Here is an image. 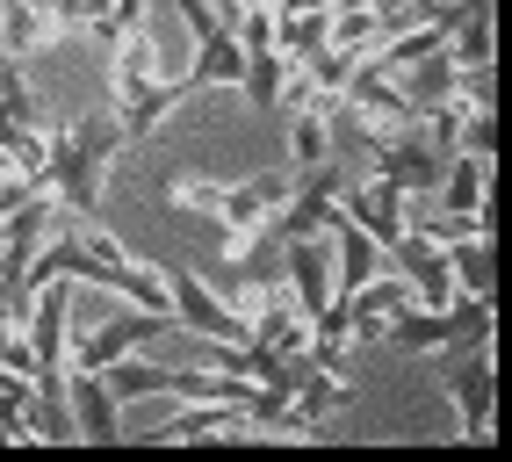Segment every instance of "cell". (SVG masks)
<instances>
[{
    "mask_svg": "<svg viewBox=\"0 0 512 462\" xmlns=\"http://www.w3.org/2000/svg\"><path fill=\"white\" fill-rule=\"evenodd\" d=\"M339 102H347L368 130H412V123H419L412 94H404V87H397V73H390V65H375L368 51H361V65H354V80L339 87Z\"/></svg>",
    "mask_w": 512,
    "mask_h": 462,
    "instance_id": "52a82bcc",
    "label": "cell"
},
{
    "mask_svg": "<svg viewBox=\"0 0 512 462\" xmlns=\"http://www.w3.org/2000/svg\"><path fill=\"white\" fill-rule=\"evenodd\" d=\"M188 102V87H181V73L174 80H145L138 94H123V102H116V123H123V145H138V138H152V130L166 123V116H174Z\"/></svg>",
    "mask_w": 512,
    "mask_h": 462,
    "instance_id": "5bb4252c",
    "label": "cell"
},
{
    "mask_svg": "<svg viewBox=\"0 0 512 462\" xmlns=\"http://www.w3.org/2000/svg\"><path fill=\"white\" fill-rule=\"evenodd\" d=\"M159 275H166V311H174V325H188L195 340H253L246 311H231L195 268H159Z\"/></svg>",
    "mask_w": 512,
    "mask_h": 462,
    "instance_id": "5b68a950",
    "label": "cell"
},
{
    "mask_svg": "<svg viewBox=\"0 0 512 462\" xmlns=\"http://www.w3.org/2000/svg\"><path fill=\"white\" fill-rule=\"evenodd\" d=\"M282 289L296 296L303 318H318L332 304V253H325V239H289L282 246Z\"/></svg>",
    "mask_w": 512,
    "mask_h": 462,
    "instance_id": "30bf717a",
    "label": "cell"
},
{
    "mask_svg": "<svg viewBox=\"0 0 512 462\" xmlns=\"http://www.w3.org/2000/svg\"><path fill=\"white\" fill-rule=\"evenodd\" d=\"M0 8H8V0H0Z\"/></svg>",
    "mask_w": 512,
    "mask_h": 462,
    "instance_id": "cb8c5ba5",
    "label": "cell"
},
{
    "mask_svg": "<svg viewBox=\"0 0 512 462\" xmlns=\"http://www.w3.org/2000/svg\"><path fill=\"white\" fill-rule=\"evenodd\" d=\"M440 383H448V405H455V434L476 448L498 441V354L491 347L440 354Z\"/></svg>",
    "mask_w": 512,
    "mask_h": 462,
    "instance_id": "7a4b0ae2",
    "label": "cell"
},
{
    "mask_svg": "<svg viewBox=\"0 0 512 462\" xmlns=\"http://www.w3.org/2000/svg\"><path fill=\"white\" fill-rule=\"evenodd\" d=\"M51 37H58V29H51V15L37 8V0H8V8H0V51H8V58L44 51Z\"/></svg>",
    "mask_w": 512,
    "mask_h": 462,
    "instance_id": "e0dca14e",
    "label": "cell"
},
{
    "mask_svg": "<svg viewBox=\"0 0 512 462\" xmlns=\"http://www.w3.org/2000/svg\"><path fill=\"white\" fill-rule=\"evenodd\" d=\"M65 419H73V441H123V412L94 369H65Z\"/></svg>",
    "mask_w": 512,
    "mask_h": 462,
    "instance_id": "ba28073f",
    "label": "cell"
},
{
    "mask_svg": "<svg viewBox=\"0 0 512 462\" xmlns=\"http://www.w3.org/2000/svg\"><path fill=\"white\" fill-rule=\"evenodd\" d=\"M383 268H390V275H397L404 289H412V304H426V311H440V304H448V296H455V275H448V253H440V246L426 239L419 224H404L397 239L383 246Z\"/></svg>",
    "mask_w": 512,
    "mask_h": 462,
    "instance_id": "8992f818",
    "label": "cell"
},
{
    "mask_svg": "<svg viewBox=\"0 0 512 462\" xmlns=\"http://www.w3.org/2000/svg\"><path fill=\"white\" fill-rule=\"evenodd\" d=\"M275 15H311V8H332V0H267Z\"/></svg>",
    "mask_w": 512,
    "mask_h": 462,
    "instance_id": "603a6c76",
    "label": "cell"
},
{
    "mask_svg": "<svg viewBox=\"0 0 512 462\" xmlns=\"http://www.w3.org/2000/svg\"><path fill=\"white\" fill-rule=\"evenodd\" d=\"M440 167H448V159H440V145L426 138L419 123L412 130H375V138H368V174L390 181L397 195H433Z\"/></svg>",
    "mask_w": 512,
    "mask_h": 462,
    "instance_id": "3957f363",
    "label": "cell"
},
{
    "mask_svg": "<svg viewBox=\"0 0 512 462\" xmlns=\"http://www.w3.org/2000/svg\"><path fill=\"white\" fill-rule=\"evenodd\" d=\"M224 434H253L238 405H210V398H188L181 412H166L152 426V441H224Z\"/></svg>",
    "mask_w": 512,
    "mask_h": 462,
    "instance_id": "4fadbf2b",
    "label": "cell"
},
{
    "mask_svg": "<svg viewBox=\"0 0 512 462\" xmlns=\"http://www.w3.org/2000/svg\"><path fill=\"white\" fill-rule=\"evenodd\" d=\"M404 203H412V195H397L390 181H375V174H347V188H339V210H347L375 246H390L397 231L412 224V217H404Z\"/></svg>",
    "mask_w": 512,
    "mask_h": 462,
    "instance_id": "9c48e42d",
    "label": "cell"
},
{
    "mask_svg": "<svg viewBox=\"0 0 512 462\" xmlns=\"http://www.w3.org/2000/svg\"><path fill=\"white\" fill-rule=\"evenodd\" d=\"M123 152V123H116V109L109 116H80V123H65V130H51L44 138V174H37V188L51 195V203L65 210V217H101V181H109V159Z\"/></svg>",
    "mask_w": 512,
    "mask_h": 462,
    "instance_id": "6da1fadb",
    "label": "cell"
},
{
    "mask_svg": "<svg viewBox=\"0 0 512 462\" xmlns=\"http://www.w3.org/2000/svg\"><path fill=\"white\" fill-rule=\"evenodd\" d=\"M440 253H448L455 296H491V231H462V239H448Z\"/></svg>",
    "mask_w": 512,
    "mask_h": 462,
    "instance_id": "2e32d148",
    "label": "cell"
},
{
    "mask_svg": "<svg viewBox=\"0 0 512 462\" xmlns=\"http://www.w3.org/2000/svg\"><path fill=\"white\" fill-rule=\"evenodd\" d=\"M29 188H37V181H29V174H15V167H8V159H0V217H8V210L22 203V195H29Z\"/></svg>",
    "mask_w": 512,
    "mask_h": 462,
    "instance_id": "7402d4cb",
    "label": "cell"
},
{
    "mask_svg": "<svg viewBox=\"0 0 512 462\" xmlns=\"http://www.w3.org/2000/svg\"><path fill=\"white\" fill-rule=\"evenodd\" d=\"M282 87H289V58L275 44H253L246 51V73H238V94H246L260 116H275L282 109Z\"/></svg>",
    "mask_w": 512,
    "mask_h": 462,
    "instance_id": "9a60e30c",
    "label": "cell"
},
{
    "mask_svg": "<svg viewBox=\"0 0 512 462\" xmlns=\"http://www.w3.org/2000/svg\"><path fill=\"white\" fill-rule=\"evenodd\" d=\"M289 159H296V167L332 159V116H325V102H303V109L289 116Z\"/></svg>",
    "mask_w": 512,
    "mask_h": 462,
    "instance_id": "d6986e66",
    "label": "cell"
},
{
    "mask_svg": "<svg viewBox=\"0 0 512 462\" xmlns=\"http://www.w3.org/2000/svg\"><path fill=\"white\" fill-rule=\"evenodd\" d=\"M440 203H448V217H469V224H491V159L484 152H448V167H440Z\"/></svg>",
    "mask_w": 512,
    "mask_h": 462,
    "instance_id": "8fae6325",
    "label": "cell"
},
{
    "mask_svg": "<svg viewBox=\"0 0 512 462\" xmlns=\"http://www.w3.org/2000/svg\"><path fill=\"white\" fill-rule=\"evenodd\" d=\"M145 8H152V0H109V8L94 15V37H101V51H109L116 37H130V29H145Z\"/></svg>",
    "mask_w": 512,
    "mask_h": 462,
    "instance_id": "44dd1931",
    "label": "cell"
},
{
    "mask_svg": "<svg viewBox=\"0 0 512 462\" xmlns=\"http://www.w3.org/2000/svg\"><path fill=\"white\" fill-rule=\"evenodd\" d=\"M397 87L412 94V109L448 102V94H455V58H448V44H440V51H426V58H412V65L397 73Z\"/></svg>",
    "mask_w": 512,
    "mask_h": 462,
    "instance_id": "ac0fdd59",
    "label": "cell"
},
{
    "mask_svg": "<svg viewBox=\"0 0 512 462\" xmlns=\"http://www.w3.org/2000/svg\"><path fill=\"white\" fill-rule=\"evenodd\" d=\"M491 29H498V22H491V0H476V8L448 29V58H455V65H491V51H498Z\"/></svg>",
    "mask_w": 512,
    "mask_h": 462,
    "instance_id": "ffe728a7",
    "label": "cell"
},
{
    "mask_svg": "<svg viewBox=\"0 0 512 462\" xmlns=\"http://www.w3.org/2000/svg\"><path fill=\"white\" fill-rule=\"evenodd\" d=\"M159 333H174V318H159V311H116V318H101L94 333H73L65 340V369H109V361H123V354H145Z\"/></svg>",
    "mask_w": 512,
    "mask_h": 462,
    "instance_id": "277c9868",
    "label": "cell"
},
{
    "mask_svg": "<svg viewBox=\"0 0 512 462\" xmlns=\"http://www.w3.org/2000/svg\"><path fill=\"white\" fill-rule=\"evenodd\" d=\"M238 73H246V44L231 37V22H217V29H202V37H195V58H188L181 87L188 94H210V87H238Z\"/></svg>",
    "mask_w": 512,
    "mask_h": 462,
    "instance_id": "7c38bea8",
    "label": "cell"
}]
</instances>
